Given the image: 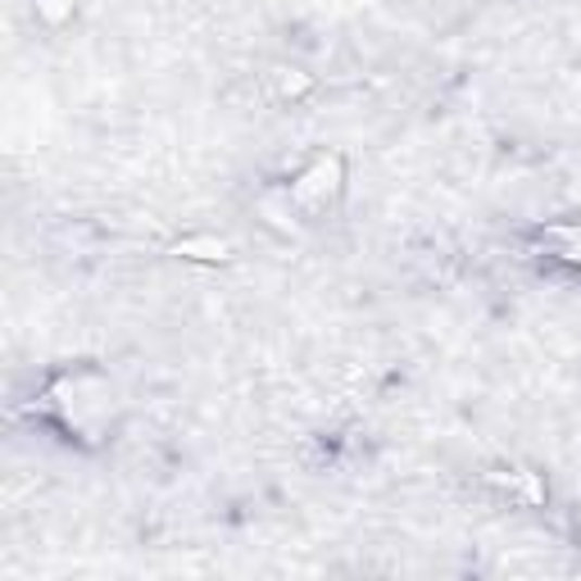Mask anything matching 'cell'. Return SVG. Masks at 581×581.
<instances>
[{"mask_svg": "<svg viewBox=\"0 0 581 581\" xmlns=\"http://www.w3.org/2000/svg\"><path fill=\"white\" fill-rule=\"evenodd\" d=\"M273 87H277L282 100H295V96L314 91V78L310 73H300V68H273Z\"/></svg>", "mask_w": 581, "mask_h": 581, "instance_id": "obj_2", "label": "cell"}, {"mask_svg": "<svg viewBox=\"0 0 581 581\" xmlns=\"http://www.w3.org/2000/svg\"><path fill=\"white\" fill-rule=\"evenodd\" d=\"M564 237H568V241H572V245H568V250H564V255H568V260H577V264H581V227H564Z\"/></svg>", "mask_w": 581, "mask_h": 581, "instance_id": "obj_5", "label": "cell"}, {"mask_svg": "<svg viewBox=\"0 0 581 581\" xmlns=\"http://www.w3.org/2000/svg\"><path fill=\"white\" fill-rule=\"evenodd\" d=\"M341 182H345L341 155H314V160H310V168L291 182V200H295L300 210H327V205L337 200Z\"/></svg>", "mask_w": 581, "mask_h": 581, "instance_id": "obj_1", "label": "cell"}, {"mask_svg": "<svg viewBox=\"0 0 581 581\" xmlns=\"http://www.w3.org/2000/svg\"><path fill=\"white\" fill-rule=\"evenodd\" d=\"M178 255H191V260H227V245L214 241V237H195V241H182Z\"/></svg>", "mask_w": 581, "mask_h": 581, "instance_id": "obj_3", "label": "cell"}, {"mask_svg": "<svg viewBox=\"0 0 581 581\" xmlns=\"http://www.w3.org/2000/svg\"><path fill=\"white\" fill-rule=\"evenodd\" d=\"M37 14L46 23H64V18H73V0H37Z\"/></svg>", "mask_w": 581, "mask_h": 581, "instance_id": "obj_4", "label": "cell"}]
</instances>
